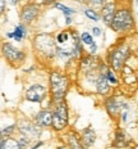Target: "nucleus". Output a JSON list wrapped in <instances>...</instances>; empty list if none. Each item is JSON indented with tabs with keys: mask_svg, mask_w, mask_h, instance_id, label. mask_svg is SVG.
<instances>
[{
	"mask_svg": "<svg viewBox=\"0 0 138 149\" xmlns=\"http://www.w3.org/2000/svg\"><path fill=\"white\" fill-rule=\"evenodd\" d=\"M133 26V18H132V13L128 9H120L114 14L111 22L113 30L116 32H123V31L129 30Z\"/></svg>",
	"mask_w": 138,
	"mask_h": 149,
	"instance_id": "obj_1",
	"label": "nucleus"
},
{
	"mask_svg": "<svg viewBox=\"0 0 138 149\" xmlns=\"http://www.w3.org/2000/svg\"><path fill=\"white\" fill-rule=\"evenodd\" d=\"M51 91H53V97L55 102H60L64 98L67 90H68L69 81L65 76H61L59 73H53L51 74Z\"/></svg>",
	"mask_w": 138,
	"mask_h": 149,
	"instance_id": "obj_2",
	"label": "nucleus"
},
{
	"mask_svg": "<svg viewBox=\"0 0 138 149\" xmlns=\"http://www.w3.org/2000/svg\"><path fill=\"white\" fill-rule=\"evenodd\" d=\"M68 123V108L65 103H59L55 108V112L53 114V123L55 130H63Z\"/></svg>",
	"mask_w": 138,
	"mask_h": 149,
	"instance_id": "obj_3",
	"label": "nucleus"
},
{
	"mask_svg": "<svg viewBox=\"0 0 138 149\" xmlns=\"http://www.w3.org/2000/svg\"><path fill=\"white\" fill-rule=\"evenodd\" d=\"M128 57H129V49H128V46L122 45L118 49H115L111 54V59H110L111 61L113 68L114 70H120L123 67V64H124V62L128 59Z\"/></svg>",
	"mask_w": 138,
	"mask_h": 149,
	"instance_id": "obj_4",
	"label": "nucleus"
},
{
	"mask_svg": "<svg viewBox=\"0 0 138 149\" xmlns=\"http://www.w3.org/2000/svg\"><path fill=\"white\" fill-rule=\"evenodd\" d=\"M3 53H4L5 58L8 61L13 62V63H18V62H22L24 59V54L22 52L17 50L14 46H12L10 44H4L3 45Z\"/></svg>",
	"mask_w": 138,
	"mask_h": 149,
	"instance_id": "obj_5",
	"label": "nucleus"
},
{
	"mask_svg": "<svg viewBox=\"0 0 138 149\" xmlns=\"http://www.w3.org/2000/svg\"><path fill=\"white\" fill-rule=\"evenodd\" d=\"M46 94V90L42 85H32L27 90L26 98L31 102H41Z\"/></svg>",
	"mask_w": 138,
	"mask_h": 149,
	"instance_id": "obj_6",
	"label": "nucleus"
},
{
	"mask_svg": "<svg viewBox=\"0 0 138 149\" xmlns=\"http://www.w3.org/2000/svg\"><path fill=\"white\" fill-rule=\"evenodd\" d=\"M21 132L26 136V138H28L30 140L31 139H36L37 136L40 135V130L38 127L31 125L30 122H23L21 123Z\"/></svg>",
	"mask_w": 138,
	"mask_h": 149,
	"instance_id": "obj_7",
	"label": "nucleus"
},
{
	"mask_svg": "<svg viewBox=\"0 0 138 149\" xmlns=\"http://www.w3.org/2000/svg\"><path fill=\"white\" fill-rule=\"evenodd\" d=\"M114 14H115V5L113 1H107L105 5L102 7V19L106 24H111L113 22V18H114Z\"/></svg>",
	"mask_w": 138,
	"mask_h": 149,
	"instance_id": "obj_8",
	"label": "nucleus"
},
{
	"mask_svg": "<svg viewBox=\"0 0 138 149\" xmlns=\"http://www.w3.org/2000/svg\"><path fill=\"white\" fill-rule=\"evenodd\" d=\"M37 14H38L37 7H35V5H27V7L23 8L21 18H22L23 22H27V23H28V22H31L32 19H35Z\"/></svg>",
	"mask_w": 138,
	"mask_h": 149,
	"instance_id": "obj_9",
	"label": "nucleus"
},
{
	"mask_svg": "<svg viewBox=\"0 0 138 149\" xmlns=\"http://www.w3.org/2000/svg\"><path fill=\"white\" fill-rule=\"evenodd\" d=\"M36 123L40 126H50L53 123V114L49 111H41L36 116Z\"/></svg>",
	"mask_w": 138,
	"mask_h": 149,
	"instance_id": "obj_10",
	"label": "nucleus"
},
{
	"mask_svg": "<svg viewBox=\"0 0 138 149\" xmlns=\"http://www.w3.org/2000/svg\"><path fill=\"white\" fill-rule=\"evenodd\" d=\"M95 139H96V135H95L93 130L92 129H86L82 132V143H83V147H90L95 143Z\"/></svg>",
	"mask_w": 138,
	"mask_h": 149,
	"instance_id": "obj_11",
	"label": "nucleus"
},
{
	"mask_svg": "<svg viewBox=\"0 0 138 149\" xmlns=\"http://www.w3.org/2000/svg\"><path fill=\"white\" fill-rule=\"evenodd\" d=\"M97 91L100 94H106L109 91V82H107L106 74H100L97 80Z\"/></svg>",
	"mask_w": 138,
	"mask_h": 149,
	"instance_id": "obj_12",
	"label": "nucleus"
},
{
	"mask_svg": "<svg viewBox=\"0 0 138 149\" xmlns=\"http://www.w3.org/2000/svg\"><path fill=\"white\" fill-rule=\"evenodd\" d=\"M24 33H26V31H24L23 26H17V29H15V31L13 33H8V37H14L15 40H22L24 37Z\"/></svg>",
	"mask_w": 138,
	"mask_h": 149,
	"instance_id": "obj_13",
	"label": "nucleus"
},
{
	"mask_svg": "<svg viewBox=\"0 0 138 149\" xmlns=\"http://www.w3.org/2000/svg\"><path fill=\"white\" fill-rule=\"evenodd\" d=\"M119 107H120V105H119L118 103H116L115 100H109L106 103V108H107V111L110 112V113H113V114H116L119 112Z\"/></svg>",
	"mask_w": 138,
	"mask_h": 149,
	"instance_id": "obj_14",
	"label": "nucleus"
},
{
	"mask_svg": "<svg viewBox=\"0 0 138 149\" xmlns=\"http://www.w3.org/2000/svg\"><path fill=\"white\" fill-rule=\"evenodd\" d=\"M127 143H128V139H125V135H124V132L119 131L118 134H116L115 145H119V147H124V145H127Z\"/></svg>",
	"mask_w": 138,
	"mask_h": 149,
	"instance_id": "obj_15",
	"label": "nucleus"
},
{
	"mask_svg": "<svg viewBox=\"0 0 138 149\" xmlns=\"http://www.w3.org/2000/svg\"><path fill=\"white\" fill-rule=\"evenodd\" d=\"M55 8H58V9H61V10L64 12L67 15H70L73 13V9H70V8H68V7H65V5H63V4H60V3H56L55 4Z\"/></svg>",
	"mask_w": 138,
	"mask_h": 149,
	"instance_id": "obj_16",
	"label": "nucleus"
},
{
	"mask_svg": "<svg viewBox=\"0 0 138 149\" xmlns=\"http://www.w3.org/2000/svg\"><path fill=\"white\" fill-rule=\"evenodd\" d=\"M69 144H70V147H73V148H82V145L79 144L78 139H77L73 134L70 135V138H69Z\"/></svg>",
	"mask_w": 138,
	"mask_h": 149,
	"instance_id": "obj_17",
	"label": "nucleus"
},
{
	"mask_svg": "<svg viewBox=\"0 0 138 149\" xmlns=\"http://www.w3.org/2000/svg\"><path fill=\"white\" fill-rule=\"evenodd\" d=\"M84 14L87 15L88 18L93 19V21H99V19H100V15H97L93 10H91V9H86V10H84Z\"/></svg>",
	"mask_w": 138,
	"mask_h": 149,
	"instance_id": "obj_18",
	"label": "nucleus"
},
{
	"mask_svg": "<svg viewBox=\"0 0 138 149\" xmlns=\"http://www.w3.org/2000/svg\"><path fill=\"white\" fill-rule=\"evenodd\" d=\"M82 40H83V42H84V44H87V45H91L92 42H93V40H92V36L88 32L82 33Z\"/></svg>",
	"mask_w": 138,
	"mask_h": 149,
	"instance_id": "obj_19",
	"label": "nucleus"
},
{
	"mask_svg": "<svg viewBox=\"0 0 138 149\" xmlns=\"http://www.w3.org/2000/svg\"><path fill=\"white\" fill-rule=\"evenodd\" d=\"M13 130H14V126L5 127L4 130H1V131H0V136H1V138H5V136H8L10 132H13Z\"/></svg>",
	"mask_w": 138,
	"mask_h": 149,
	"instance_id": "obj_20",
	"label": "nucleus"
},
{
	"mask_svg": "<svg viewBox=\"0 0 138 149\" xmlns=\"http://www.w3.org/2000/svg\"><path fill=\"white\" fill-rule=\"evenodd\" d=\"M68 39H69V33L63 32V33H60V35L58 36V42H59V44H63V42H65Z\"/></svg>",
	"mask_w": 138,
	"mask_h": 149,
	"instance_id": "obj_21",
	"label": "nucleus"
},
{
	"mask_svg": "<svg viewBox=\"0 0 138 149\" xmlns=\"http://www.w3.org/2000/svg\"><path fill=\"white\" fill-rule=\"evenodd\" d=\"M106 79H107V81H110V82H113V84H116L115 76L113 74V72H111L110 70H107V71H106Z\"/></svg>",
	"mask_w": 138,
	"mask_h": 149,
	"instance_id": "obj_22",
	"label": "nucleus"
},
{
	"mask_svg": "<svg viewBox=\"0 0 138 149\" xmlns=\"http://www.w3.org/2000/svg\"><path fill=\"white\" fill-rule=\"evenodd\" d=\"M92 4H96V5H101L104 3V0H90Z\"/></svg>",
	"mask_w": 138,
	"mask_h": 149,
	"instance_id": "obj_23",
	"label": "nucleus"
},
{
	"mask_svg": "<svg viewBox=\"0 0 138 149\" xmlns=\"http://www.w3.org/2000/svg\"><path fill=\"white\" fill-rule=\"evenodd\" d=\"M4 7H5V0H0V13L4 10Z\"/></svg>",
	"mask_w": 138,
	"mask_h": 149,
	"instance_id": "obj_24",
	"label": "nucleus"
},
{
	"mask_svg": "<svg viewBox=\"0 0 138 149\" xmlns=\"http://www.w3.org/2000/svg\"><path fill=\"white\" fill-rule=\"evenodd\" d=\"M93 33H95V35H96V36H99L100 33H101L100 29H97V27H95V29H93Z\"/></svg>",
	"mask_w": 138,
	"mask_h": 149,
	"instance_id": "obj_25",
	"label": "nucleus"
},
{
	"mask_svg": "<svg viewBox=\"0 0 138 149\" xmlns=\"http://www.w3.org/2000/svg\"><path fill=\"white\" fill-rule=\"evenodd\" d=\"M91 50L92 52H96V44H95V42H92V44H91Z\"/></svg>",
	"mask_w": 138,
	"mask_h": 149,
	"instance_id": "obj_26",
	"label": "nucleus"
},
{
	"mask_svg": "<svg viewBox=\"0 0 138 149\" xmlns=\"http://www.w3.org/2000/svg\"><path fill=\"white\" fill-rule=\"evenodd\" d=\"M10 1L13 3V4H17V1H18V0H10Z\"/></svg>",
	"mask_w": 138,
	"mask_h": 149,
	"instance_id": "obj_27",
	"label": "nucleus"
},
{
	"mask_svg": "<svg viewBox=\"0 0 138 149\" xmlns=\"http://www.w3.org/2000/svg\"><path fill=\"white\" fill-rule=\"evenodd\" d=\"M77 1H82V0H77Z\"/></svg>",
	"mask_w": 138,
	"mask_h": 149,
	"instance_id": "obj_28",
	"label": "nucleus"
}]
</instances>
